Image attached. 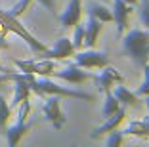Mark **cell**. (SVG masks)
I'll return each instance as SVG.
<instances>
[{"label": "cell", "instance_id": "obj_14", "mask_svg": "<svg viewBox=\"0 0 149 147\" xmlns=\"http://www.w3.org/2000/svg\"><path fill=\"white\" fill-rule=\"evenodd\" d=\"M31 122H15V124L12 126V128H6L4 134L6 138H8V145L10 147H15L19 141H21V138L31 130Z\"/></svg>", "mask_w": 149, "mask_h": 147}, {"label": "cell", "instance_id": "obj_13", "mask_svg": "<svg viewBox=\"0 0 149 147\" xmlns=\"http://www.w3.org/2000/svg\"><path fill=\"white\" fill-rule=\"evenodd\" d=\"M101 31H103V23H101L100 19L92 17V15H88V21H86V25H84V46L92 48L94 44L97 42Z\"/></svg>", "mask_w": 149, "mask_h": 147}, {"label": "cell", "instance_id": "obj_25", "mask_svg": "<svg viewBox=\"0 0 149 147\" xmlns=\"http://www.w3.org/2000/svg\"><path fill=\"white\" fill-rule=\"evenodd\" d=\"M38 4H42L44 8L48 10V12H52V13H56V2L54 0H36Z\"/></svg>", "mask_w": 149, "mask_h": 147}, {"label": "cell", "instance_id": "obj_3", "mask_svg": "<svg viewBox=\"0 0 149 147\" xmlns=\"http://www.w3.org/2000/svg\"><path fill=\"white\" fill-rule=\"evenodd\" d=\"M0 21L6 25V29L10 31V33H13V35H17L19 38H23L27 42V46L31 48V52L33 54H40L46 50V46H44L40 40H36L35 36L29 33V31L25 29V25H21L19 23L17 17H13L12 13H8V10H0Z\"/></svg>", "mask_w": 149, "mask_h": 147}, {"label": "cell", "instance_id": "obj_24", "mask_svg": "<svg viewBox=\"0 0 149 147\" xmlns=\"http://www.w3.org/2000/svg\"><path fill=\"white\" fill-rule=\"evenodd\" d=\"M140 19L149 29V0H140Z\"/></svg>", "mask_w": 149, "mask_h": 147}, {"label": "cell", "instance_id": "obj_27", "mask_svg": "<svg viewBox=\"0 0 149 147\" xmlns=\"http://www.w3.org/2000/svg\"><path fill=\"white\" fill-rule=\"evenodd\" d=\"M8 46H10V44H8V40H6V38H0V50H6Z\"/></svg>", "mask_w": 149, "mask_h": 147}, {"label": "cell", "instance_id": "obj_4", "mask_svg": "<svg viewBox=\"0 0 149 147\" xmlns=\"http://www.w3.org/2000/svg\"><path fill=\"white\" fill-rule=\"evenodd\" d=\"M15 67L23 73H33L36 77H52L56 71L54 59H13Z\"/></svg>", "mask_w": 149, "mask_h": 147}, {"label": "cell", "instance_id": "obj_16", "mask_svg": "<svg viewBox=\"0 0 149 147\" xmlns=\"http://www.w3.org/2000/svg\"><path fill=\"white\" fill-rule=\"evenodd\" d=\"M113 94H115V98L118 100V103L124 105V107H136V105H138V94L130 92L126 86H117Z\"/></svg>", "mask_w": 149, "mask_h": 147}, {"label": "cell", "instance_id": "obj_28", "mask_svg": "<svg viewBox=\"0 0 149 147\" xmlns=\"http://www.w3.org/2000/svg\"><path fill=\"white\" fill-rule=\"evenodd\" d=\"M124 2H126V4H130V6H136L138 4V0H124Z\"/></svg>", "mask_w": 149, "mask_h": 147}, {"label": "cell", "instance_id": "obj_12", "mask_svg": "<svg viewBox=\"0 0 149 147\" xmlns=\"http://www.w3.org/2000/svg\"><path fill=\"white\" fill-rule=\"evenodd\" d=\"M126 118V109L124 107H120L115 115H111V117H107L105 118V122L101 126H97V128H94L92 130V134H90V138L92 139H100L101 136H105V134H109L111 130H115V128H118V126L123 124V121Z\"/></svg>", "mask_w": 149, "mask_h": 147}, {"label": "cell", "instance_id": "obj_8", "mask_svg": "<svg viewBox=\"0 0 149 147\" xmlns=\"http://www.w3.org/2000/svg\"><path fill=\"white\" fill-rule=\"evenodd\" d=\"M52 77H57V78H61V80L71 82V84H82V82H86V80H90V78H94V75L88 73V71H84L82 67H79L77 63H71L61 71L56 69Z\"/></svg>", "mask_w": 149, "mask_h": 147}, {"label": "cell", "instance_id": "obj_10", "mask_svg": "<svg viewBox=\"0 0 149 147\" xmlns=\"http://www.w3.org/2000/svg\"><path fill=\"white\" fill-rule=\"evenodd\" d=\"M80 17H82V0H69L67 8L63 10V13L57 19L63 29H71L77 23H80Z\"/></svg>", "mask_w": 149, "mask_h": 147}, {"label": "cell", "instance_id": "obj_7", "mask_svg": "<svg viewBox=\"0 0 149 147\" xmlns=\"http://www.w3.org/2000/svg\"><path fill=\"white\" fill-rule=\"evenodd\" d=\"M42 113H44V117H46V121L52 122L56 130H61L65 126L67 117L61 111V98L59 95H46L44 105H42Z\"/></svg>", "mask_w": 149, "mask_h": 147}, {"label": "cell", "instance_id": "obj_19", "mask_svg": "<svg viewBox=\"0 0 149 147\" xmlns=\"http://www.w3.org/2000/svg\"><path fill=\"white\" fill-rule=\"evenodd\" d=\"M124 143V132H118V128L111 130L109 132V138H107L105 145L107 147H120Z\"/></svg>", "mask_w": 149, "mask_h": 147}, {"label": "cell", "instance_id": "obj_22", "mask_svg": "<svg viewBox=\"0 0 149 147\" xmlns=\"http://www.w3.org/2000/svg\"><path fill=\"white\" fill-rule=\"evenodd\" d=\"M17 107H19V111H17V122H27V117H29V113H31V101L23 100Z\"/></svg>", "mask_w": 149, "mask_h": 147}, {"label": "cell", "instance_id": "obj_26", "mask_svg": "<svg viewBox=\"0 0 149 147\" xmlns=\"http://www.w3.org/2000/svg\"><path fill=\"white\" fill-rule=\"evenodd\" d=\"M8 33H10V31L6 29V25L0 21V38H6V35H8Z\"/></svg>", "mask_w": 149, "mask_h": 147}, {"label": "cell", "instance_id": "obj_21", "mask_svg": "<svg viewBox=\"0 0 149 147\" xmlns=\"http://www.w3.org/2000/svg\"><path fill=\"white\" fill-rule=\"evenodd\" d=\"M136 94L138 95H149V63H145L143 65V82L138 86V90H136Z\"/></svg>", "mask_w": 149, "mask_h": 147}, {"label": "cell", "instance_id": "obj_29", "mask_svg": "<svg viewBox=\"0 0 149 147\" xmlns=\"http://www.w3.org/2000/svg\"><path fill=\"white\" fill-rule=\"evenodd\" d=\"M145 105H147V111H149V95H145Z\"/></svg>", "mask_w": 149, "mask_h": 147}, {"label": "cell", "instance_id": "obj_6", "mask_svg": "<svg viewBox=\"0 0 149 147\" xmlns=\"http://www.w3.org/2000/svg\"><path fill=\"white\" fill-rule=\"evenodd\" d=\"M74 63L82 67V69H103L109 65V56L107 52H96V50H82V52H74Z\"/></svg>", "mask_w": 149, "mask_h": 147}, {"label": "cell", "instance_id": "obj_20", "mask_svg": "<svg viewBox=\"0 0 149 147\" xmlns=\"http://www.w3.org/2000/svg\"><path fill=\"white\" fill-rule=\"evenodd\" d=\"M73 46L74 50H80V48H84V25H80V23H77L74 25V33H73Z\"/></svg>", "mask_w": 149, "mask_h": 147}, {"label": "cell", "instance_id": "obj_15", "mask_svg": "<svg viewBox=\"0 0 149 147\" xmlns=\"http://www.w3.org/2000/svg\"><path fill=\"white\" fill-rule=\"evenodd\" d=\"M86 13L92 15V17H96V19H100L101 23H111L113 21V12H111L107 6L100 4V2H92V4L86 8Z\"/></svg>", "mask_w": 149, "mask_h": 147}, {"label": "cell", "instance_id": "obj_11", "mask_svg": "<svg viewBox=\"0 0 149 147\" xmlns=\"http://www.w3.org/2000/svg\"><path fill=\"white\" fill-rule=\"evenodd\" d=\"M113 21L117 25V33L123 35L124 31L128 29V19L132 13V6L126 4L124 0H113Z\"/></svg>", "mask_w": 149, "mask_h": 147}, {"label": "cell", "instance_id": "obj_9", "mask_svg": "<svg viewBox=\"0 0 149 147\" xmlns=\"http://www.w3.org/2000/svg\"><path fill=\"white\" fill-rule=\"evenodd\" d=\"M94 80H96V86L100 88V92H107V90H111L115 84H123L124 82L123 75L118 73L115 67H109V65H105L103 71H101L97 77H94Z\"/></svg>", "mask_w": 149, "mask_h": 147}, {"label": "cell", "instance_id": "obj_18", "mask_svg": "<svg viewBox=\"0 0 149 147\" xmlns=\"http://www.w3.org/2000/svg\"><path fill=\"white\" fill-rule=\"evenodd\" d=\"M10 117H12V107H10L8 101L4 100V95L0 94V132H4V130H6Z\"/></svg>", "mask_w": 149, "mask_h": 147}, {"label": "cell", "instance_id": "obj_23", "mask_svg": "<svg viewBox=\"0 0 149 147\" xmlns=\"http://www.w3.org/2000/svg\"><path fill=\"white\" fill-rule=\"evenodd\" d=\"M33 0H19V2H15V4L12 6V10H8V13H12L13 17H19L23 12H25L27 8H29V4H31Z\"/></svg>", "mask_w": 149, "mask_h": 147}, {"label": "cell", "instance_id": "obj_5", "mask_svg": "<svg viewBox=\"0 0 149 147\" xmlns=\"http://www.w3.org/2000/svg\"><path fill=\"white\" fill-rule=\"evenodd\" d=\"M77 52L73 46V40L67 38V36H61V38H57L56 44H54L52 48H46L44 52L36 54V59H69V57H73V54Z\"/></svg>", "mask_w": 149, "mask_h": 147}, {"label": "cell", "instance_id": "obj_17", "mask_svg": "<svg viewBox=\"0 0 149 147\" xmlns=\"http://www.w3.org/2000/svg\"><path fill=\"white\" fill-rule=\"evenodd\" d=\"M103 94H105V103H103V109H101V118H107L120 109V103H118V100L115 98V94L111 90L103 92Z\"/></svg>", "mask_w": 149, "mask_h": 147}, {"label": "cell", "instance_id": "obj_1", "mask_svg": "<svg viewBox=\"0 0 149 147\" xmlns=\"http://www.w3.org/2000/svg\"><path fill=\"white\" fill-rule=\"evenodd\" d=\"M123 52L140 67L149 63V33L141 29H130L123 38Z\"/></svg>", "mask_w": 149, "mask_h": 147}, {"label": "cell", "instance_id": "obj_2", "mask_svg": "<svg viewBox=\"0 0 149 147\" xmlns=\"http://www.w3.org/2000/svg\"><path fill=\"white\" fill-rule=\"evenodd\" d=\"M29 86L31 92H35L40 98H46V95H59V98H73V100H84V101H94L96 95L94 94H86V92L80 90H71V88L59 86L54 80H50L48 77H35L29 80Z\"/></svg>", "mask_w": 149, "mask_h": 147}]
</instances>
